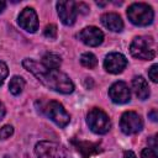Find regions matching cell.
Returning <instances> with one entry per match:
<instances>
[{"instance_id": "obj_1", "label": "cell", "mask_w": 158, "mask_h": 158, "mask_svg": "<svg viewBox=\"0 0 158 158\" xmlns=\"http://www.w3.org/2000/svg\"><path fill=\"white\" fill-rule=\"evenodd\" d=\"M22 65L26 70L32 73L43 85L47 88L60 93V94H70L74 90V84L70 78L60 72L59 69H48L33 59L26 58L22 60Z\"/></svg>"}, {"instance_id": "obj_2", "label": "cell", "mask_w": 158, "mask_h": 158, "mask_svg": "<svg viewBox=\"0 0 158 158\" xmlns=\"http://www.w3.org/2000/svg\"><path fill=\"white\" fill-rule=\"evenodd\" d=\"M156 41L151 36L135 37L130 46V52L135 58L142 60H151L156 57Z\"/></svg>"}, {"instance_id": "obj_3", "label": "cell", "mask_w": 158, "mask_h": 158, "mask_svg": "<svg viewBox=\"0 0 158 158\" xmlns=\"http://www.w3.org/2000/svg\"><path fill=\"white\" fill-rule=\"evenodd\" d=\"M127 17L136 26H148L153 22L154 11L148 4L135 2L127 9Z\"/></svg>"}, {"instance_id": "obj_4", "label": "cell", "mask_w": 158, "mask_h": 158, "mask_svg": "<svg viewBox=\"0 0 158 158\" xmlns=\"http://www.w3.org/2000/svg\"><path fill=\"white\" fill-rule=\"evenodd\" d=\"M86 123L89 126V128L98 135H104L106 132H109L110 127H111V122L109 116L106 115L105 111H102L99 107H93L86 116Z\"/></svg>"}, {"instance_id": "obj_5", "label": "cell", "mask_w": 158, "mask_h": 158, "mask_svg": "<svg viewBox=\"0 0 158 158\" xmlns=\"http://www.w3.org/2000/svg\"><path fill=\"white\" fill-rule=\"evenodd\" d=\"M37 158H69L65 148L52 141H41L35 146Z\"/></svg>"}, {"instance_id": "obj_6", "label": "cell", "mask_w": 158, "mask_h": 158, "mask_svg": "<svg viewBox=\"0 0 158 158\" xmlns=\"http://www.w3.org/2000/svg\"><path fill=\"white\" fill-rule=\"evenodd\" d=\"M43 112L47 115V117H49L57 126L59 127H65L69 121H70V116L67 112V110L64 109V106L58 102V101H49L44 105V107L42 109Z\"/></svg>"}, {"instance_id": "obj_7", "label": "cell", "mask_w": 158, "mask_h": 158, "mask_svg": "<svg viewBox=\"0 0 158 158\" xmlns=\"http://www.w3.org/2000/svg\"><path fill=\"white\" fill-rule=\"evenodd\" d=\"M143 127L142 117L135 111H126L120 120V128L125 135H135Z\"/></svg>"}, {"instance_id": "obj_8", "label": "cell", "mask_w": 158, "mask_h": 158, "mask_svg": "<svg viewBox=\"0 0 158 158\" xmlns=\"http://www.w3.org/2000/svg\"><path fill=\"white\" fill-rule=\"evenodd\" d=\"M57 11H58V16H59L60 21L64 25L72 26L75 22L77 15H78L77 2H74V1H58L57 2Z\"/></svg>"}, {"instance_id": "obj_9", "label": "cell", "mask_w": 158, "mask_h": 158, "mask_svg": "<svg viewBox=\"0 0 158 158\" xmlns=\"http://www.w3.org/2000/svg\"><path fill=\"white\" fill-rule=\"evenodd\" d=\"M17 22L21 28H23L30 33H35L38 30V17L32 7H25L20 12L17 17Z\"/></svg>"}, {"instance_id": "obj_10", "label": "cell", "mask_w": 158, "mask_h": 158, "mask_svg": "<svg viewBox=\"0 0 158 158\" xmlns=\"http://www.w3.org/2000/svg\"><path fill=\"white\" fill-rule=\"evenodd\" d=\"M78 38L89 47H98L104 41V33L95 26H88L78 33Z\"/></svg>"}, {"instance_id": "obj_11", "label": "cell", "mask_w": 158, "mask_h": 158, "mask_svg": "<svg viewBox=\"0 0 158 158\" xmlns=\"http://www.w3.org/2000/svg\"><path fill=\"white\" fill-rule=\"evenodd\" d=\"M126 65H127L126 57L117 52L109 53L104 59V68L106 72H109L111 74H118V73L123 72Z\"/></svg>"}, {"instance_id": "obj_12", "label": "cell", "mask_w": 158, "mask_h": 158, "mask_svg": "<svg viewBox=\"0 0 158 158\" xmlns=\"http://www.w3.org/2000/svg\"><path fill=\"white\" fill-rule=\"evenodd\" d=\"M109 96L115 104H126L131 99V91L125 81H116L110 86Z\"/></svg>"}, {"instance_id": "obj_13", "label": "cell", "mask_w": 158, "mask_h": 158, "mask_svg": "<svg viewBox=\"0 0 158 158\" xmlns=\"http://www.w3.org/2000/svg\"><path fill=\"white\" fill-rule=\"evenodd\" d=\"M101 23L110 31L112 32H121L123 28V21L121 19V16L116 12H106L102 14L101 17Z\"/></svg>"}, {"instance_id": "obj_14", "label": "cell", "mask_w": 158, "mask_h": 158, "mask_svg": "<svg viewBox=\"0 0 158 158\" xmlns=\"http://www.w3.org/2000/svg\"><path fill=\"white\" fill-rule=\"evenodd\" d=\"M132 89L136 94V96L141 100H146L148 99L149 96V86H148V83L147 80L141 77V75H137L132 79Z\"/></svg>"}, {"instance_id": "obj_15", "label": "cell", "mask_w": 158, "mask_h": 158, "mask_svg": "<svg viewBox=\"0 0 158 158\" xmlns=\"http://www.w3.org/2000/svg\"><path fill=\"white\" fill-rule=\"evenodd\" d=\"M72 143L75 146V148L81 153L83 158H89L91 154L101 152L99 143H91V142H83V141H75L73 139Z\"/></svg>"}, {"instance_id": "obj_16", "label": "cell", "mask_w": 158, "mask_h": 158, "mask_svg": "<svg viewBox=\"0 0 158 158\" xmlns=\"http://www.w3.org/2000/svg\"><path fill=\"white\" fill-rule=\"evenodd\" d=\"M42 65L48 68V69H58L60 63H62V59L59 56L54 54V53H46L43 57H42Z\"/></svg>"}, {"instance_id": "obj_17", "label": "cell", "mask_w": 158, "mask_h": 158, "mask_svg": "<svg viewBox=\"0 0 158 158\" xmlns=\"http://www.w3.org/2000/svg\"><path fill=\"white\" fill-rule=\"evenodd\" d=\"M25 88V80L23 78L19 77V75H14L11 79H10V83H9V90L12 95H19L22 93Z\"/></svg>"}, {"instance_id": "obj_18", "label": "cell", "mask_w": 158, "mask_h": 158, "mask_svg": "<svg viewBox=\"0 0 158 158\" xmlns=\"http://www.w3.org/2000/svg\"><path fill=\"white\" fill-rule=\"evenodd\" d=\"M80 63H81L84 67L91 69V68H95V67H96L98 59H96V57H95L93 53L86 52V53H83V54H81V57H80Z\"/></svg>"}, {"instance_id": "obj_19", "label": "cell", "mask_w": 158, "mask_h": 158, "mask_svg": "<svg viewBox=\"0 0 158 158\" xmlns=\"http://www.w3.org/2000/svg\"><path fill=\"white\" fill-rule=\"evenodd\" d=\"M43 33H44V36H46L47 38H49V40H56V37H57V26H56L54 23L47 25Z\"/></svg>"}, {"instance_id": "obj_20", "label": "cell", "mask_w": 158, "mask_h": 158, "mask_svg": "<svg viewBox=\"0 0 158 158\" xmlns=\"http://www.w3.org/2000/svg\"><path fill=\"white\" fill-rule=\"evenodd\" d=\"M14 133V127L11 125H5L0 128V139H7Z\"/></svg>"}, {"instance_id": "obj_21", "label": "cell", "mask_w": 158, "mask_h": 158, "mask_svg": "<svg viewBox=\"0 0 158 158\" xmlns=\"http://www.w3.org/2000/svg\"><path fill=\"white\" fill-rule=\"evenodd\" d=\"M148 77L153 83L158 81V64H153L149 69H148Z\"/></svg>"}, {"instance_id": "obj_22", "label": "cell", "mask_w": 158, "mask_h": 158, "mask_svg": "<svg viewBox=\"0 0 158 158\" xmlns=\"http://www.w3.org/2000/svg\"><path fill=\"white\" fill-rule=\"evenodd\" d=\"M141 158H157V151L156 148H144L141 153Z\"/></svg>"}, {"instance_id": "obj_23", "label": "cell", "mask_w": 158, "mask_h": 158, "mask_svg": "<svg viewBox=\"0 0 158 158\" xmlns=\"http://www.w3.org/2000/svg\"><path fill=\"white\" fill-rule=\"evenodd\" d=\"M7 74H9L7 65H6L4 62L0 60V85H2V83H4V80L6 79Z\"/></svg>"}, {"instance_id": "obj_24", "label": "cell", "mask_w": 158, "mask_h": 158, "mask_svg": "<svg viewBox=\"0 0 158 158\" xmlns=\"http://www.w3.org/2000/svg\"><path fill=\"white\" fill-rule=\"evenodd\" d=\"M148 116L151 117V120H152V121H154V122H156V121H157V118H158V117H157V110H156V109H153V110L148 114Z\"/></svg>"}, {"instance_id": "obj_25", "label": "cell", "mask_w": 158, "mask_h": 158, "mask_svg": "<svg viewBox=\"0 0 158 158\" xmlns=\"http://www.w3.org/2000/svg\"><path fill=\"white\" fill-rule=\"evenodd\" d=\"M123 158H137V157H136V154L132 151H126L123 153Z\"/></svg>"}, {"instance_id": "obj_26", "label": "cell", "mask_w": 158, "mask_h": 158, "mask_svg": "<svg viewBox=\"0 0 158 158\" xmlns=\"http://www.w3.org/2000/svg\"><path fill=\"white\" fill-rule=\"evenodd\" d=\"M5 114H6V110H5V106H4V104L0 101V120H2V117L5 116Z\"/></svg>"}, {"instance_id": "obj_27", "label": "cell", "mask_w": 158, "mask_h": 158, "mask_svg": "<svg viewBox=\"0 0 158 158\" xmlns=\"http://www.w3.org/2000/svg\"><path fill=\"white\" fill-rule=\"evenodd\" d=\"M5 6H6V2L2 1V0H0V12H2V10L5 9Z\"/></svg>"}]
</instances>
